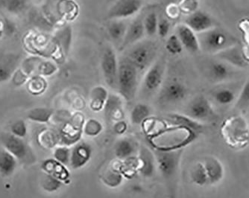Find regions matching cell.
Instances as JSON below:
<instances>
[{
	"label": "cell",
	"instance_id": "1",
	"mask_svg": "<svg viewBox=\"0 0 249 198\" xmlns=\"http://www.w3.org/2000/svg\"><path fill=\"white\" fill-rule=\"evenodd\" d=\"M199 133L184 127L170 126L155 137L149 139L150 147L160 150L184 149L198 138Z\"/></svg>",
	"mask_w": 249,
	"mask_h": 198
},
{
	"label": "cell",
	"instance_id": "2",
	"mask_svg": "<svg viewBox=\"0 0 249 198\" xmlns=\"http://www.w3.org/2000/svg\"><path fill=\"white\" fill-rule=\"evenodd\" d=\"M152 149L156 159L157 169L160 172L166 185L169 187L170 193L173 195L177 184L184 149L169 150L152 148Z\"/></svg>",
	"mask_w": 249,
	"mask_h": 198
},
{
	"label": "cell",
	"instance_id": "3",
	"mask_svg": "<svg viewBox=\"0 0 249 198\" xmlns=\"http://www.w3.org/2000/svg\"><path fill=\"white\" fill-rule=\"evenodd\" d=\"M197 36L200 50L215 55L224 50L240 44L238 39L234 35L218 26L197 34Z\"/></svg>",
	"mask_w": 249,
	"mask_h": 198
},
{
	"label": "cell",
	"instance_id": "4",
	"mask_svg": "<svg viewBox=\"0 0 249 198\" xmlns=\"http://www.w3.org/2000/svg\"><path fill=\"white\" fill-rule=\"evenodd\" d=\"M158 51L156 42L150 40H141L124 50V57L137 68L140 73H142L146 72L156 61Z\"/></svg>",
	"mask_w": 249,
	"mask_h": 198
},
{
	"label": "cell",
	"instance_id": "5",
	"mask_svg": "<svg viewBox=\"0 0 249 198\" xmlns=\"http://www.w3.org/2000/svg\"><path fill=\"white\" fill-rule=\"evenodd\" d=\"M139 71L123 57L119 61L117 88L119 95L127 102H131L135 99L138 92Z\"/></svg>",
	"mask_w": 249,
	"mask_h": 198
},
{
	"label": "cell",
	"instance_id": "6",
	"mask_svg": "<svg viewBox=\"0 0 249 198\" xmlns=\"http://www.w3.org/2000/svg\"><path fill=\"white\" fill-rule=\"evenodd\" d=\"M221 131L225 142L233 148H243L249 143V125L242 117H231L225 120Z\"/></svg>",
	"mask_w": 249,
	"mask_h": 198
},
{
	"label": "cell",
	"instance_id": "7",
	"mask_svg": "<svg viewBox=\"0 0 249 198\" xmlns=\"http://www.w3.org/2000/svg\"><path fill=\"white\" fill-rule=\"evenodd\" d=\"M0 141L4 148L10 152L18 161L28 165L36 163V154L22 138L11 133H4L0 136Z\"/></svg>",
	"mask_w": 249,
	"mask_h": 198
},
{
	"label": "cell",
	"instance_id": "8",
	"mask_svg": "<svg viewBox=\"0 0 249 198\" xmlns=\"http://www.w3.org/2000/svg\"><path fill=\"white\" fill-rule=\"evenodd\" d=\"M166 64L163 59L158 58L147 69L142 82V93L150 96L160 90L164 80Z\"/></svg>",
	"mask_w": 249,
	"mask_h": 198
},
{
	"label": "cell",
	"instance_id": "9",
	"mask_svg": "<svg viewBox=\"0 0 249 198\" xmlns=\"http://www.w3.org/2000/svg\"><path fill=\"white\" fill-rule=\"evenodd\" d=\"M188 90L180 81L174 79L163 83L159 93L158 102L163 106H173L181 102L187 96Z\"/></svg>",
	"mask_w": 249,
	"mask_h": 198
},
{
	"label": "cell",
	"instance_id": "10",
	"mask_svg": "<svg viewBox=\"0 0 249 198\" xmlns=\"http://www.w3.org/2000/svg\"><path fill=\"white\" fill-rule=\"evenodd\" d=\"M85 118L81 114L71 117L59 133V146H70L76 144L82 137Z\"/></svg>",
	"mask_w": 249,
	"mask_h": 198
},
{
	"label": "cell",
	"instance_id": "11",
	"mask_svg": "<svg viewBox=\"0 0 249 198\" xmlns=\"http://www.w3.org/2000/svg\"><path fill=\"white\" fill-rule=\"evenodd\" d=\"M119 61L114 49L107 47L103 51L101 58V70L107 86L117 90L118 77Z\"/></svg>",
	"mask_w": 249,
	"mask_h": 198
},
{
	"label": "cell",
	"instance_id": "12",
	"mask_svg": "<svg viewBox=\"0 0 249 198\" xmlns=\"http://www.w3.org/2000/svg\"><path fill=\"white\" fill-rule=\"evenodd\" d=\"M185 115L201 123L211 119L215 114L208 99L204 96H197L189 103Z\"/></svg>",
	"mask_w": 249,
	"mask_h": 198
},
{
	"label": "cell",
	"instance_id": "13",
	"mask_svg": "<svg viewBox=\"0 0 249 198\" xmlns=\"http://www.w3.org/2000/svg\"><path fill=\"white\" fill-rule=\"evenodd\" d=\"M142 0H117L109 8L107 18L124 19L137 15L143 6Z\"/></svg>",
	"mask_w": 249,
	"mask_h": 198
},
{
	"label": "cell",
	"instance_id": "14",
	"mask_svg": "<svg viewBox=\"0 0 249 198\" xmlns=\"http://www.w3.org/2000/svg\"><path fill=\"white\" fill-rule=\"evenodd\" d=\"M138 173L145 178H151L157 170L156 159L150 146H141L138 153Z\"/></svg>",
	"mask_w": 249,
	"mask_h": 198
},
{
	"label": "cell",
	"instance_id": "15",
	"mask_svg": "<svg viewBox=\"0 0 249 198\" xmlns=\"http://www.w3.org/2000/svg\"><path fill=\"white\" fill-rule=\"evenodd\" d=\"M124 99L119 94L109 93L103 111L107 122H117L124 118Z\"/></svg>",
	"mask_w": 249,
	"mask_h": 198
},
{
	"label": "cell",
	"instance_id": "16",
	"mask_svg": "<svg viewBox=\"0 0 249 198\" xmlns=\"http://www.w3.org/2000/svg\"><path fill=\"white\" fill-rule=\"evenodd\" d=\"M236 68L221 60H214L208 65V77L213 82L222 83L230 80L236 73Z\"/></svg>",
	"mask_w": 249,
	"mask_h": 198
},
{
	"label": "cell",
	"instance_id": "17",
	"mask_svg": "<svg viewBox=\"0 0 249 198\" xmlns=\"http://www.w3.org/2000/svg\"><path fill=\"white\" fill-rule=\"evenodd\" d=\"M184 24L194 31L196 34H200L217 26L211 15L201 11H197L187 16Z\"/></svg>",
	"mask_w": 249,
	"mask_h": 198
},
{
	"label": "cell",
	"instance_id": "18",
	"mask_svg": "<svg viewBox=\"0 0 249 198\" xmlns=\"http://www.w3.org/2000/svg\"><path fill=\"white\" fill-rule=\"evenodd\" d=\"M92 157V148L85 142H78L71 149L70 166L73 170L80 169L88 164Z\"/></svg>",
	"mask_w": 249,
	"mask_h": 198
},
{
	"label": "cell",
	"instance_id": "19",
	"mask_svg": "<svg viewBox=\"0 0 249 198\" xmlns=\"http://www.w3.org/2000/svg\"><path fill=\"white\" fill-rule=\"evenodd\" d=\"M145 34L143 19L141 16H138L128 25L126 34L120 45V50H126L136 43L141 41Z\"/></svg>",
	"mask_w": 249,
	"mask_h": 198
},
{
	"label": "cell",
	"instance_id": "20",
	"mask_svg": "<svg viewBox=\"0 0 249 198\" xmlns=\"http://www.w3.org/2000/svg\"><path fill=\"white\" fill-rule=\"evenodd\" d=\"M216 56L218 59L227 63L236 69H244L249 66V63L245 58L244 53L240 48V44L221 51L219 54H216Z\"/></svg>",
	"mask_w": 249,
	"mask_h": 198
},
{
	"label": "cell",
	"instance_id": "21",
	"mask_svg": "<svg viewBox=\"0 0 249 198\" xmlns=\"http://www.w3.org/2000/svg\"><path fill=\"white\" fill-rule=\"evenodd\" d=\"M20 62V55L7 53L0 57V83L8 82L12 78Z\"/></svg>",
	"mask_w": 249,
	"mask_h": 198
},
{
	"label": "cell",
	"instance_id": "22",
	"mask_svg": "<svg viewBox=\"0 0 249 198\" xmlns=\"http://www.w3.org/2000/svg\"><path fill=\"white\" fill-rule=\"evenodd\" d=\"M176 35L180 40L183 47L189 52L197 53L200 51L198 36L194 31L185 24H180L176 29Z\"/></svg>",
	"mask_w": 249,
	"mask_h": 198
},
{
	"label": "cell",
	"instance_id": "23",
	"mask_svg": "<svg viewBox=\"0 0 249 198\" xmlns=\"http://www.w3.org/2000/svg\"><path fill=\"white\" fill-rule=\"evenodd\" d=\"M202 163L206 169L209 185H215L222 181L225 176V169L219 159L208 156L203 159Z\"/></svg>",
	"mask_w": 249,
	"mask_h": 198
},
{
	"label": "cell",
	"instance_id": "24",
	"mask_svg": "<svg viewBox=\"0 0 249 198\" xmlns=\"http://www.w3.org/2000/svg\"><path fill=\"white\" fill-rule=\"evenodd\" d=\"M140 146L134 139L130 138H121L116 142L114 154L118 160H127L138 156Z\"/></svg>",
	"mask_w": 249,
	"mask_h": 198
},
{
	"label": "cell",
	"instance_id": "25",
	"mask_svg": "<svg viewBox=\"0 0 249 198\" xmlns=\"http://www.w3.org/2000/svg\"><path fill=\"white\" fill-rule=\"evenodd\" d=\"M163 119L166 121L169 127H184L194 130L199 133L204 129V125L192 119L185 114H168Z\"/></svg>",
	"mask_w": 249,
	"mask_h": 198
},
{
	"label": "cell",
	"instance_id": "26",
	"mask_svg": "<svg viewBox=\"0 0 249 198\" xmlns=\"http://www.w3.org/2000/svg\"><path fill=\"white\" fill-rule=\"evenodd\" d=\"M108 95V91L104 86H94L89 93V105L90 110L96 113L103 111Z\"/></svg>",
	"mask_w": 249,
	"mask_h": 198
},
{
	"label": "cell",
	"instance_id": "27",
	"mask_svg": "<svg viewBox=\"0 0 249 198\" xmlns=\"http://www.w3.org/2000/svg\"><path fill=\"white\" fill-rule=\"evenodd\" d=\"M141 126L148 139L155 137L160 134L169 127L163 118H155L152 116L147 118Z\"/></svg>",
	"mask_w": 249,
	"mask_h": 198
},
{
	"label": "cell",
	"instance_id": "28",
	"mask_svg": "<svg viewBox=\"0 0 249 198\" xmlns=\"http://www.w3.org/2000/svg\"><path fill=\"white\" fill-rule=\"evenodd\" d=\"M41 168L46 174L54 176L62 182L70 181L69 171L64 165L58 163L55 160H45L42 164Z\"/></svg>",
	"mask_w": 249,
	"mask_h": 198
},
{
	"label": "cell",
	"instance_id": "29",
	"mask_svg": "<svg viewBox=\"0 0 249 198\" xmlns=\"http://www.w3.org/2000/svg\"><path fill=\"white\" fill-rule=\"evenodd\" d=\"M18 160L5 148L0 149V174L4 177L12 175L18 166Z\"/></svg>",
	"mask_w": 249,
	"mask_h": 198
},
{
	"label": "cell",
	"instance_id": "30",
	"mask_svg": "<svg viewBox=\"0 0 249 198\" xmlns=\"http://www.w3.org/2000/svg\"><path fill=\"white\" fill-rule=\"evenodd\" d=\"M128 25L124 19H114L107 27V33L109 37L113 41L122 43L124 35L126 34Z\"/></svg>",
	"mask_w": 249,
	"mask_h": 198
},
{
	"label": "cell",
	"instance_id": "31",
	"mask_svg": "<svg viewBox=\"0 0 249 198\" xmlns=\"http://www.w3.org/2000/svg\"><path fill=\"white\" fill-rule=\"evenodd\" d=\"M152 115V110L149 105L144 103H138L134 105L130 114V120L134 125H142L147 118Z\"/></svg>",
	"mask_w": 249,
	"mask_h": 198
},
{
	"label": "cell",
	"instance_id": "32",
	"mask_svg": "<svg viewBox=\"0 0 249 198\" xmlns=\"http://www.w3.org/2000/svg\"><path fill=\"white\" fill-rule=\"evenodd\" d=\"M54 40L64 54H68L72 43V28L67 26L58 30L54 34Z\"/></svg>",
	"mask_w": 249,
	"mask_h": 198
},
{
	"label": "cell",
	"instance_id": "33",
	"mask_svg": "<svg viewBox=\"0 0 249 198\" xmlns=\"http://www.w3.org/2000/svg\"><path fill=\"white\" fill-rule=\"evenodd\" d=\"M190 177L192 182L198 186L209 185L208 174L202 161L197 162L192 166Z\"/></svg>",
	"mask_w": 249,
	"mask_h": 198
},
{
	"label": "cell",
	"instance_id": "34",
	"mask_svg": "<svg viewBox=\"0 0 249 198\" xmlns=\"http://www.w3.org/2000/svg\"><path fill=\"white\" fill-rule=\"evenodd\" d=\"M102 181L110 188H116L123 182V176L118 167H108L102 174Z\"/></svg>",
	"mask_w": 249,
	"mask_h": 198
},
{
	"label": "cell",
	"instance_id": "35",
	"mask_svg": "<svg viewBox=\"0 0 249 198\" xmlns=\"http://www.w3.org/2000/svg\"><path fill=\"white\" fill-rule=\"evenodd\" d=\"M54 115L53 109L47 107H36L28 112L27 118L33 122L38 123H48Z\"/></svg>",
	"mask_w": 249,
	"mask_h": 198
},
{
	"label": "cell",
	"instance_id": "36",
	"mask_svg": "<svg viewBox=\"0 0 249 198\" xmlns=\"http://www.w3.org/2000/svg\"><path fill=\"white\" fill-rule=\"evenodd\" d=\"M26 88L29 93L33 96H40L47 90V82L44 77L35 75L30 77L26 82Z\"/></svg>",
	"mask_w": 249,
	"mask_h": 198
},
{
	"label": "cell",
	"instance_id": "37",
	"mask_svg": "<svg viewBox=\"0 0 249 198\" xmlns=\"http://www.w3.org/2000/svg\"><path fill=\"white\" fill-rule=\"evenodd\" d=\"M120 172L123 177L131 179L138 173V157H131L127 160H123L119 165Z\"/></svg>",
	"mask_w": 249,
	"mask_h": 198
},
{
	"label": "cell",
	"instance_id": "38",
	"mask_svg": "<svg viewBox=\"0 0 249 198\" xmlns=\"http://www.w3.org/2000/svg\"><path fill=\"white\" fill-rule=\"evenodd\" d=\"M213 97L219 105L227 106L230 105L235 101L236 95L229 88H220L214 92Z\"/></svg>",
	"mask_w": 249,
	"mask_h": 198
},
{
	"label": "cell",
	"instance_id": "39",
	"mask_svg": "<svg viewBox=\"0 0 249 198\" xmlns=\"http://www.w3.org/2000/svg\"><path fill=\"white\" fill-rule=\"evenodd\" d=\"M29 3V0H4L3 7L10 15H19L26 11Z\"/></svg>",
	"mask_w": 249,
	"mask_h": 198
},
{
	"label": "cell",
	"instance_id": "40",
	"mask_svg": "<svg viewBox=\"0 0 249 198\" xmlns=\"http://www.w3.org/2000/svg\"><path fill=\"white\" fill-rule=\"evenodd\" d=\"M38 140L40 146L45 148H53L56 145L59 144V135L50 130H46L39 135Z\"/></svg>",
	"mask_w": 249,
	"mask_h": 198
},
{
	"label": "cell",
	"instance_id": "41",
	"mask_svg": "<svg viewBox=\"0 0 249 198\" xmlns=\"http://www.w3.org/2000/svg\"><path fill=\"white\" fill-rule=\"evenodd\" d=\"M158 19L155 12H150L143 19L145 33L149 37H154L158 33Z\"/></svg>",
	"mask_w": 249,
	"mask_h": 198
},
{
	"label": "cell",
	"instance_id": "42",
	"mask_svg": "<svg viewBox=\"0 0 249 198\" xmlns=\"http://www.w3.org/2000/svg\"><path fill=\"white\" fill-rule=\"evenodd\" d=\"M40 185H41L43 190L52 193V192L58 191L61 188V185H63V182L54 176L46 174L42 178Z\"/></svg>",
	"mask_w": 249,
	"mask_h": 198
},
{
	"label": "cell",
	"instance_id": "43",
	"mask_svg": "<svg viewBox=\"0 0 249 198\" xmlns=\"http://www.w3.org/2000/svg\"><path fill=\"white\" fill-rule=\"evenodd\" d=\"M103 126L99 121L95 118H89L85 122L83 133L88 136H96L103 131Z\"/></svg>",
	"mask_w": 249,
	"mask_h": 198
},
{
	"label": "cell",
	"instance_id": "44",
	"mask_svg": "<svg viewBox=\"0 0 249 198\" xmlns=\"http://www.w3.org/2000/svg\"><path fill=\"white\" fill-rule=\"evenodd\" d=\"M235 107L238 110H246L249 107V77L243 85L241 91L236 99Z\"/></svg>",
	"mask_w": 249,
	"mask_h": 198
},
{
	"label": "cell",
	"instance_id": "45",
	"mask_svg": "<svg viewBox=\"0 0 249 198\" xmlns=\"http://www.w3.org/2000/svg\"><path fill=\"white\" fill-rule=\"evenodd\" d=\"M71 149L68 146H59L56 147L53 151V157L54 160L58 161V163L67 165L70 164L71 160Z\"/></svg>",
	"mask_w": 249,
	"mask_h": 198
},
{
	"label": "cell",
	"instance_id": "46",
	"mask_svg": "<svg viewBox=\"0 0 249 198\" xmlns=\"http://www.w3.org/2000/svg\"><path fill=\"white\" fill-rule=\"evenodd\" d=\"M165 47H166V51L169 54H173V55L180 54L182 52L183 49H184L176 34H172L168 37Z\"/></svg>",
	"mask_w": 249,
	"mask_h": 198
},
{
	"label": "cell",
	"instance_id": "47",
	"mask_svg": "<svg viewBox=\"0 0 249 198\" xmlns=\"http://www.w3.org/2000/svg\"><path fill=\"white\" fill-rule=\"evenodd\" d=\"M58 66L54 63L50 61H40L38 64L36 75H41L43 77H50L54 75L58 71Z\"/></svg>",
	"mask_w": 249,
	"mask_h": 198
},
{
	"label": "cell",
	"instance_id": "48",
	"mask_svg": "<svg viewBox=\"0 0 249 198\" xmlns=\"http://www.w3.org/2000/svg\"><path fill=\"white\" fill-rule=\"evenodd\" d=\"M30 15L31 22L32 24L40 28V29H49L51 27L52 25L50 20L47 19V16H43L42 14L39 13L37 10H32Z\"/></svg>",
	"mask_w": 249,
	"mask_h": 198
},
{
	"label": "cell",
	"instance_id": "49",
	"mask_svg": "<svg viewBox=\"0 0 249 198\" xmlns=\"http://www.w3.org/2000/svg\"><path fill=\"white\" fill-rule=\"evenodd\" d=\"M11 133L18 137H26L27 135V126L26 122L22 119L17 120L11 125Z\"/></svg>",
	"mask_w": 249,
	"mask_h": 198
},
{
	"label": "cell",
	"instance_id": "50",
	"mask_svg": "<svg viewBox=\"0 0 249 198\" xmlns=\"http://www.w3.org/2000/svg\"><path fill=\"white\" fill-rule=\"evenodd\" d=\"M170 23L169 20L164 18H162L158 21V34L160 38L164 39L169 35V31H170Z\"/></svg>",
	"mask_w": 249,
	"mask_h": 198
},
{
	"label": "cell",
	"instance_id": "51",
	"mask_svg": "<svg viewBox=\"0 0 249 198\" xmlns=\"http://www.w3.org/2000/svg\"><path fill=\"white\" fill-rule=\"evenodd\" d=\"M127 128H128V125L126 122H124V120H121L119 122H114L113 131L117 134L122 135L127 131Z\"/></svg>",
	"mask_w": 249,
	"mask_h": 198
},
{
	"label": "cell",
	"instance_id": "52",
	"mask_svg": "<svg viewBox=\"0 0 249 198\" xmlns=\"http://www.w3.org/2000/svg\"><path fill=\"white\" fill-rule=\"evenodd\" d=\"M4 33V23L3 21L0 20V38L2 37Z\"/></svg>",
	"mask_w": 249,
	"mask_h": 198
},
{
	"label": "cell",
	"instance_id": "53",
	"mask_svg": "<svg viewBox=\"0 0 249 198\" xmlns=\"http://www.w3.org/2000/svg\"><path fill=\"white\" fill-rule=\"evenodd\" d=\"M35 1H36V2H37V3H40V2H43L44 0H35Z\"/></svg>",
	"mask_w": 249,
	"mask_h": 198
}]
</instances>
